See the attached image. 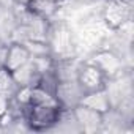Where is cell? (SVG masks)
Masks as SVG:
<instances>
[{
  "instance_id": "cell-15",
  "label": "cell",
  "mask_w": 134,
  "mask_h": 134,
  "mask_svg": "<svg viewBox=\"0 0 134 134\" xmlns=\"http://www.w3.org/2000/svg\"><path fill=\"white\" fill-rule=\"evenodd\" d=\"M114 32H115L118 36H121L123 40L132 43V33H134V22H132V19H129V21L120 24L117 29H114Z\"/></svg>"
},
{
  "instance_id": "cell-3",
  "label": "cell",
  "mask_w": 134,
  "mask_h": 134,
  "mask_svg": "<svg viewBox=\"0 0 134 134\" xmlns=\"http://www.w3.org/2000/svg\"><path fill=\"white\" fill-rule=\"evenodd\" d=\"M103 22L110 29H117L120 24L132 19V2L126 0H106L101 10Z\"/></svg>"
},
{
  "instance_id": "cell-10",
  "label": "cell",
  "mask_w": 134,
  "mask_h": 134,
  "mask_svg": "<svg viewBox=\"0 0 134 134\" xmlns=\"http://www.w3.org/2000/svg\"><path fill=\"white\" fill-rule=\"evenodd\" d=\"M27 8L38 18L51 21L57 16L60 10V0H30Z\"/></svg>"
},
{
  "instance_id": "cell-11",
  "label": "cell",
  "mask_w": 134,
  "mask_h": 134,
  "mask_svg": "<svg viewBox=\"0 0 134 134\" xmlns=\"http://www.w3.org/2000/svg\"><path fill=\"white\" fill-rule=\"evenodd\" d=\"M81 104H84V106H87V107H90V109H93V110H96L99 114H104V112H107L112 107L110 106V101L107 98V93L104 92V88L103 90H96V92L85 93Z\"/></svg>"
},
{
  "instance_id": "cell-7",
  "label": "cell",
  "mask_w": 134,
  "mask_h": 134,
  "mask_svg": "<svg viewBox=\"0 0 134 134\" xmlns=\"http://www.w3.org/2000/svg\"><path fill=\"white\" fill-rule=\"evenodd\" d=\"M82 63H84V60L76 57V55L65 57V58H54L52 71L55 73V76L60 82L62 81H76Z\"/></svg>"
},
{
  "instance_id": "cell-12",
  "label": "cell",
  "mask_w": 134,
  "mask_h": 134,
  "mask_svg": "<svg viewBox=\"0 0 134 134\" xmlns=\"http://www.w3.org/2000/svg\"><path fill=\"white\" fill-rule=\"evenodd\" d=\"M19 84L16 82L14 76L11 71H8L7 68H0V96L5 98H11L16 95V92L19 90Z\"/></svg>"
},
{
  "instance_id": "cell-4",
  "label": "cell",
  "mask_w": 134,
  "mask_h": 134,
  "mask_svg": "<svg viewBox=\"0 0 134 134\" xmlns=\"http://www.w3.org/2000/svg\"><path fill=\"white\" fill-rule=\"evenodd\" d=\"M84 95H85V92L81 88L77 81H62V82H58V85L55 88V93H54L60 107L66 109V110H73L76 106H79L82 103Z\"/></svg>"
},
{
  "instance_id": "cell-8",
  "label": "cell",
  "mask_w": 134,
  "mask_h": 134,
  "mask_svg": "<svg viewBox=\"0 0 134 134\" xmlns=\"http://www.w3.org/2000/svg\"><path fill=\"white\" fill-rule=\"evenodd\" d=\"M13 76H14L16 82L19 84V87H36L38 81L41 77V71L38 70L36 63L30 57V60L27 63H24L21 68L13 71Z\"/></svg>"
},
{
  "instance_id": "cell-13",
  "label": "cell",
  "mask_w": 134,
  "mask_h": 134,
  "mask_svg": "<svg viewBox=\"0 0 134 134\" xmlns=\"http://www.w3.org/2000/svg\"><path fill=\"white\" fill-rule=\"evenodd\" d=\"M27 51L30 52V57H43V55H52L51 47L47 41H40V40H27L22 43Z\"/></svg>"
},
{
  "instance_id": "cell-5",
  "label": "cell",
  "mask_w": 134,
  "mask_h": 134,
  "mask_svg": "<svg viewBox=\"0 0 134 134\" xmlns=\"http://www.w3.org/2000/svg\"><path fill=\"white\" fill-rule=\"evenodd\" d=\"M77 84L81 85V88L85 92V93H90V92H96V90H103L104 85H106V81L107 77L96 68V66L84 62L79 68V73H77Z\"/></svg>"
},
{
  "instance_id": "cell-9",
  "label": "cell",
  "mask_w": 134,
  "mask_h": 134,
  "mask_svg": "<svg viewBox=\"0 0 134 134\" xmlns=\"http://www.w3.org/2000/svg\"><path fill=\"white\" fill-rule=\"evenodd\" d=\"M30 60V52L22 43H10L7 49V60H5V68L8 71H16L18 68Z\"/></svg>"
},
{
  "instance_id": "cell-1",
  "label": "cell",
  "mask_w": 134,
  "mask_h": 134,
  "mask_svg": "<svg viewBox=\"0 0 134 134\" xmlns=\"http://www.w3.org/2000/svg\"><path fill=\"white\" fill-rule=\"evenodd\" d=\"M62 110L63 109L58 104H29L25 112V123L30 131H51L58 121Z\"/></svg>"
},
{
  "instance_id": "cell-17",
  "label": "cell",
  "mask_w": 134,
  "mask_h": 134,
  "mask_svg": "<svg viewBox=\"0 0 134 134\" xmlns=\"http://www.w3.org/2000/svg\"><path fill=\"white\" fill-rule=\"evenodd\" d=\"M30 0H13V5H27Z\"/></svg>"
},
{
  "instance_id": "cell-2",
  "label": "cell",
  "mask_w": 134,
  "mask_h": 134,
  "mask_svg": "<svg viewBox=\"0 0 134 134\" xmlns=\"http://www.w3.org/2000/svg\"><path fill=\"white\" fill-rule=\"evenodd\" d=\"M84 62L96 66L107 79L115 77L117 74H120L128 66L117 54H114L112 51H107V49H96V51H93L92 54L87 55V58Z\"/></svg>"
},
{
  "instance_id": "cell-16",
  "label": "cell",
  "mask_w": 134,
  "mask_h": 134,
  "mask_svg": "<svg viewBox=\"0 0 134 134\" xmlns=\"http://www.w3.org/2000/svg\"><path fill=\"white\" fill-rule=\"evenodd\" d=\"M8 109V98L5 96H0V117H2Z\"/></svg>"
},
{
  "instance_id": "cell-14",
  "label": "cell",
  "mask_w": 134,
  "mask_h": 134,
  "mask_svg": "<svg viewBox=\"0 0 134 134\" xmlns=\"http://www.w3.org/2000/svg\"><path fill=\"white\" fill-rule=\"evenodd\" d=\"M58 79H57V76H55V73L52 71V68L51 70H47V71H44V73H41V77H40V81H38V85L36 87H40V88H43L44 92H47V93H51V95H54L55 93V88H57V85H58Z\"/></svg>"
},
{
  "instance_id": "cell-6",
  "label": "cell",
  "mask_w": 134,
  "mask_h": 134,
  "mask_svg": "<svg viewBox=\"0 0 134 134\" xmlns=\"http://www.w3.org/2000/svg\"><path fill=\"white\" fill-rule=\"evenodd\" d=\"M73 114L76 117V121L81 128L82 132H88V134H95V132H101V123H103V114L79 104L73 109Z\"/></svg>"
}]
</instances>
